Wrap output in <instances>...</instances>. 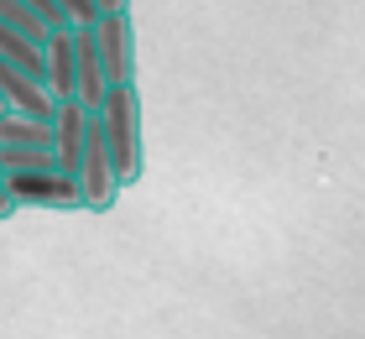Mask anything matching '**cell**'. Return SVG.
Wrapping results in <instances>:
<instances>
[{"label":"cell","mask_w":365,"mask_h":339,"mask_svg":"<svg viewBox=\"0 0 365 339\" xmlns=\"http://www.w3.org/2000/svg\"><path fill=\"white\" fill-rule=\"evenodd\" d=\"M94 121H99V136H105L115 183H120V193H125L130 183H141V173H146V136H141L146 105H141V89H136V84H115V89H105Z\"/></svg>","instance_id":"obj_1"},{"label":"cell","mask_w":365,"mask_h":339,"mask_svg":"<svg viewBox=\"0 0 365 339\" xmlns=\"http://www.w3.org/2000/svg\"><path fill=\"white\" fill-rule=\"evenodd\" d=\"M0 188L11 193L16 209H78L73 178H63L58 167H42V173H11V178H0Z\"/></svg>","instance_id":"obj_4"},{"label":"cell","mask_w":365,"mask_h":339,"mask_svg":"<svg viewBox=\"0 0 365 339\" xmlns=\"http://www.w3.org/2000/svg\"><path fill=\"white\" fill-rule=\"evenodd\" d=\"M105 68H99V53H94V37L89 26H73V99L84 110H99V99H105Z\"/></svg>","instance_id":"obj_8"},{"label":"cell","mask_w":365,"mask_h":339,"mask_svg":"<svg viewBox=\"0 0 365 339\" xmlns=\"http://www.w3.org/2000/svg\"><path fill=\"white\" fill-rule=\"evenodd\" d=\"M42 167H58L53 151H37V146H0V178H11V173H42Z\"/></svg>","instance_id":"obj_10"},{"label":"cell","mask_w":365,"mask_h":339,"mask_svg":"<svg viewBox=\"0 0 365 339\" xmlns=\"http://www.w3.org/2000/svg\"><path fill=\"white\" fill-rule=\"evenodd\" d=\"M94 11L105 16V11H130V0H94Z\"/></svg>","instance_id":"obj_12"},{"label":"cell","mask_w":365,"mask_h":339,"mask_svg":"<svg viewBox=\"0 0 365 339\" xmlns=\"http://www.w3.org/2000/svg\"><path fill=\"white\" fill-rule=\"evenodd\" d=\"M99 68H105V84H136V26H130V11H105L94 16L89 26Z\"/></svg>","instance_id":"obj_3"},{"label":"cell","mask_w":365,"mask_h":339,"mask_svg":"<svg viewBox=\"0 0 365 339\" xmlns=\"http://www.w3.org/2000/svg\"><path fill=\"white\" fill-rule=\"evenodd\" d=\"M0 146H37V151H53V126L26 121V115H0Z\"/></svg>","instance_id":"obj_9"},{"label":"cell","mask_w":365,"mask_h":339,"mask_svg":"<svg viewBox=\"0 0 365 339\" xmlns=\"http://www.w3.org/2000/svg\"><path fill=\"white\" fill-rule=\"evenodd\" d=\"M0 99H6V115H26V121H42L53 126V94H47L42 79H31L26 68H16L0 58Z\"/></svg>","instance_id":"obj_5"},{"label":"cell","mask_w":365,"mask_h":339,"mask_svg":"<svg viewBox=\"0 0 365 339\" xmlns=\"http://www.w3.org/2000/svg\"><path fill=\"white\" fill-rule=\"evenodd\" d=\"M53 11L63 16V26H94V0H53Z\"/></svg>","instance_id":"obj_11"},{"label":"cell","mask_w":365,"mask_h":339,"mask_svg":"<svg viewBox=\"0 0 365 339\" xmlns=\"http://www.w3.org/2000/svg\"><path fill=\"white\" fill-rule=\"evenodd\" d=\"M89 115L78 99H63V105L53 110V162H58V173L63 178H73V167H78V151H84V136H89Z\"/></svg>","instance_id":"obj_6"},{"label":"cell","mask_w":365,"mask_h":339,"mask_svg":"<svg viewBox=\"0 0 365 339\" xmlns=\"http://www.w3.org/2000/svg\"><path fill=\"white\" fill-rule=\"evenodd\" d=\"M73 188H78V209H89V214H110L115 198H120V183H115V167H110V151H105L94 115H89V136H84V151H78V167H73Z\"/></svg>","instance_id":"obj_2"},{"label":"cell","mask_w":365,"mask_h":339,"mask_svg":"<svg viewBox=\"0 0 365 339\" xmlns=\"http://www.w3.org/2000/svg\"><path fill=\"white\" fill-rule=\"evenodd\" d=\"M11 214H16V203H11V193H6V188H0V219H11Z\"/></svg>","instance_id":"obj_13"},{"label":"cell","mask_w":365,"mask_h":339,"mask_svg":"<svg viewBox=\"0 0 365 339\" xmlns=\"http://www.w3.org/2000/svg\"><path fill=\"white\" fill-rule=\"evenodd\" d=\"M42 84H47V94H53V105L73 99V26L47 31V42H42Z\"/></svg>","instance_id":"obj_7"}]
</instances>
